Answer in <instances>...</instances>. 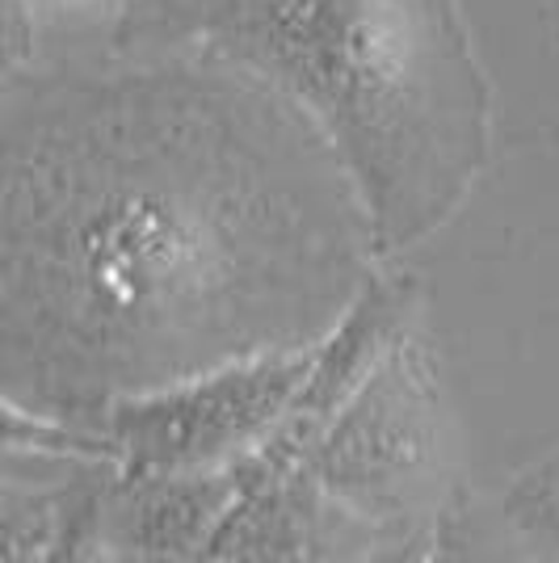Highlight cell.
<instances>
[{"label":"cell","instance_id":"obj_7","mask_svg":"<svg viewBox=\"0 0 559 563\" xmlns=\"http://www.w3.org/2000/svg\"><path fill=\"white\" fill-rule=\"evenodd\" d=\"M30 18L43 30V47L68 38H89V34H106L110 22L131 4V0H22Z\"/></svg>","mask_w":559,"mask_h":563},{"label":"cell","instance_id":"obj_3","mask_svg":"<svg viewBox=\"0 0 559 563\" xmlns=\"http://www.w3.org/2000/svg\"><path fill=\"white\" fill-rule=\"evenodd\" d=\"M299 475L353 526L366 560H446L467 530L459 424L425 316L328 417Z\"/></svg>","mask_w":559,"mask_h":563},{"label":"cell","instance_id":"obj_2","mask_svg":"<svg viewBox=\"0 0 559 563\" xmlns=\"http://www.w3.org/2000/svg\"><path fill=\"white\" fill-rule=\"evenodd\" d=\"M106 38L215 55L299 106L387 265L442 235L496 156V93L463 0H131Z\"/></svg>","mask_w":559,"mask_h":563},{"label":"cell","instance_id":"obj_1","mask_svg":"<svg viewBox=\"0 0 559 563\" xmlns=\"http://www.w3.org/2000/svg\"><path fill=\"white\" fill-rule=\"evenodd\" d=\"M43 47L0 89V396L118 399L320 345L387 265L320 126L198 51Z\"/></svg>","mask_w":559,"mask_h":563},{"label":"cell","instance_id":"obj_6","mask_svg":"<svg viewBox=\"0 0 559 563\" xmlns=\"http://www.w3.org/2000/svg\"><path fill=\"white\" fill-rule=\"evenodd\" d=\"M501 514L513 534L535 547L538 555H559V446L517 471Z\"/></svg>","mask_w":559,"mask_h":563},{"label":"cell","instance_id":"obj_5","mask_svg":"<svg viewBox=\"0 0 559 563\" xmlns=\"http://www.w3.org/2000/svg\"><path fill=\"white\" fill-rule=\"evenodd\" d=\"M235 496L232 467L118 475L101 514V560H207Z\"/></svg>","mask_w":559,"mask_h":563},{"label":"cell","instance_id":"obj_4","mask_svg":"<svg viewBox=\"0 0 559 563\" xmlns=\"http://www.w3.org/2000/svg\"><path fill=\"white\" fill-rule=\"evenodd\" d=\"M320 345L278 350L118 399L101 433L122 475L215 471L253 454L304 391Z\"/></svg>","mask_w":559,"mask_h":563}]
</instances>
